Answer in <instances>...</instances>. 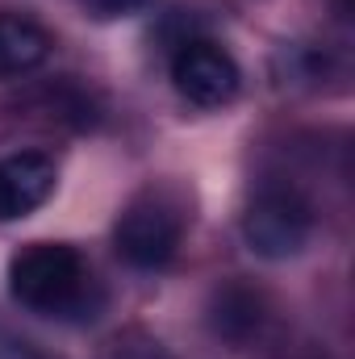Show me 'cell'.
<instances>
[{"label": "cell", "mask_w": 355, "mask_h": 359, "mask_svg": "<svg viewBox=\"0 0 355 359\" xmlns=\"http://www.w3.org/2000/svg\"><path fill=\"white\" fill-rule=\"evenodd\" d=\"M8 292L46 318H92L100 305L96 280L76 247L67 243H29L8 264Z\"/></svg>", "instance_id": "1"}, {"label": "cell", "mask_w": 355, "mask_h": 359, "mask_svg": "<svg viewBox=\"0 0 355 359\" xmlns=\"http://www.w3.org/2000/svg\"><path fill=\"white\" fill-rule=\"evenodd\" d=\"M188 226V205L176 188H142L113 226L117 255L138 271H159L176 259Z\"/></svg>", "instance_id": "2"}, {"label": "cell", "mask_w": 355, "mask_h": 359, "mask_svg": "<svg viewBox=\"0 0 355 359\" xmlns=\"http://www.w3.org/2000/svg\"><path fill=\"white\" fill-rule=\"evenodd\" d=\"M314 209L297 188L267 184L243 213V238L260 259H293L309 247Z\"/></svg>", "instance_id": "3"}, {"label": "cell", "mask_w": 355, "mask_h": 359, "mask_svg": "<svg viewBox=\"0 0 355 359\" xmlns=\"http://www.w3.org/2000/svg\"><path fill=\"white\" fill-rule=\"evenodd\" d=\"M172 80L184 100H192L201 109H222L234 100L243 76H239V63L230 59V50H222L217 42L192 38L172 59Z\"/></svg>", "instance_id": "4"}, {"label": "cell", "mask_w": 355, "mask_h": 359, "mask_svg": "<svg viewBox=\"0 0 355 359\" xmlns=\"http://www.w3.org/2000/svg\"><path fill=\"white\" fill-rule=\"evenodd\" d=\"M55 192V163L42 151H21L0 159V222H17L46 205Z\"/></svg>", "instance_id": "5"}, {"label": "cell", "mask_w": 355, "mask_h": 359, "mask_svg": "<svg viewBox=\"0 0 355 359\" xmlns=\"http://www.w3.org/2000/svg\"><path fill=\"white\" fill-rule=\"evenodd\" d=\"M264 318H267V305H264V292L243 284V280H230L213 292L209 301V330L234 347L251 343L260 330H264Z\"/></svg>", "instance_id": "6"}, {"label": "cell", "mask_w": 355, "mask_h": 359, "mask_svg": "<svg viewBox=\"0 0 355 359\" xmlns=\"http://www.w3.org/2000/svg\"><path fill=\"white\" fill-rule=\"evenodd\" d=\"M51 46L55 42L38 21H29L21 13H0V80H13V76L42 67Z\"/></svg>", "instance_id": "7"}, {"label": "cell", "mask_w": 355, "mask_h": 359, "mask_svg": "<svg viewBox=\"0 0 355 359\" xmlns=\"http://www.w3.org/2000/svg\"><path fill=\"white\" fill-rule=\"evenodd\" d=\"M100 359H168V351L155 339H147V334H121V339H113L105 347Z\"/></svg>", "instance_id": "8"}, {"label": "cell", "mask_w": 355, "mask_h": 359, "mask_svg": "<svg viewBox=\"0 0 355 359\" xmlns=\"http://www.w3.org/2000/svg\"><path fill=\"white\" fill-rule=\"evenodd\" d=\"M84 4H88L92 17H100V21H117V17H130V13L147 8L151 0H84Z\"/></svg>", "instance_id": "9"}, {"label": "cell", "mask_w": 355, "mask_h": 359, "mask_svg": "<svg viewBox=\"0 0 355 359\" xmlns=\"http://www.w3.org/2000/svg\"><path fill=\"white\" fill-rule=\"evenodd\" d=\"M0 359H51V355H42L34 343H21V339H0Z\"/></svg>", "instance_id": "10"}, {"label": "cell", "mask_w": 355, "mask_h": 359, "mask_svg": "<svg viewBox=\"0 0 355 359\" xmlns=\"http://www.w3.org/2000/svg\"><path fill=\"white\" fill-rule=\"evenodd\" d=\"M339 13H343V17H351V0H339Z\"/></svg>", "instance_id": "11"}]
</instances>
